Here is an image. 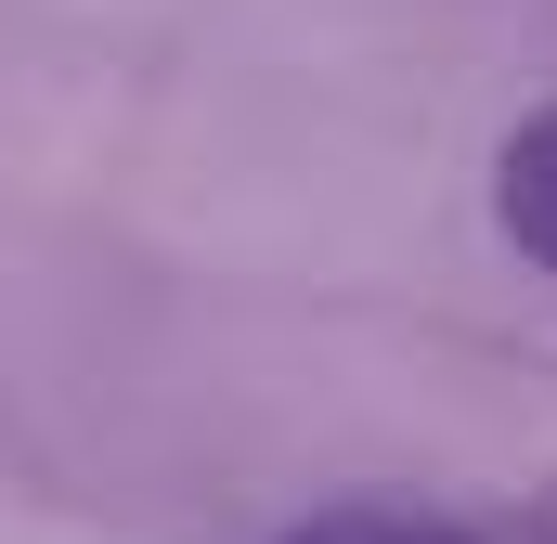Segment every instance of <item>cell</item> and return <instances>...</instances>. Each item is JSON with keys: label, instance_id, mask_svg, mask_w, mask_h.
Segmentation results:
<instances>
[{"label": "cell", "instance_id": "cell-1", "mask_svg": "<svg viewBox=\"0 0 557 544\" xmlns=\"http://www.w3.org/2000/svg\"><path fill=\"white\" fill-rule=\"evenodd\" d=\"M493 221H506V247L532 272H557V104H532L506 156H493Z\"/></svg>", "mask_w": 557, "mask_h": 544}, {"label": "cell", "instance_id": "cell-2", "mask_svg": "<svg viewBox=\"0 0 557 544\" xmlns=\"http://www.w3.org/2000/svg\"><path fill=\"white\" fill-rule=\"evenodd\" d=\"M273 544H480L467 519H428V506H324V519H298Z\"/></svg>", "mask_w": 557, "mask_h": 544}]
</instances>
